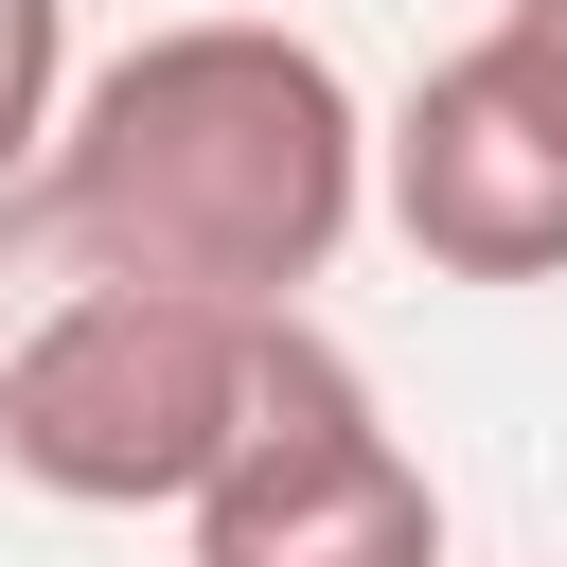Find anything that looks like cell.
Returning <instances> with one entry per match:
<instances>
[{"instance_id": "7a4b0ae2", "label": "cell", "mask_w": 567, "mask_h": 567, "mask_svg": "<svg viewBox=\"0 0 567 567\" xmlns=\"http://www.w3.org/2000/svg\"><path fill=\"white\" fill-rule=\"evenodd\" d=\"M266 319L177 301V284H53L0 354V461L71 514H177L230 461Z\"/></svg>"}, {"instance_id": "6da1fadb", "label": "cell", "mask_w": 567, "mask_h": 567, "mask_svg": "<svg viewBox=\"0 0 567 567\" xmlns=\"http://www.w3.org/2000/svg\"><path fill=\"white\" fill-rule=\"evenodd\" d=\"M372 213V106L284 18H159L71 71V124L0 195V248L53 284H177L230 319H301Z\"/></svg>"}, {"instance_id": "3957f363", "label": "cell", "mask_w": 567, "mask_h": 567, "mask_svg": "<svg viewBox=\"0 0 567 567\" xmlns=\"http://www.w3.org/2000/svg\"><path fill=\"white\" fill-rule=\"evenodd\" d=\"M177 549L195 567H443V478L408 461L390 390L319 319H266L230 461L177 496Z\"/></svg>"}, {"instance_id": "8992f818", "label": "cell", "mask_w": 567, "mask_h": 567, "mask_svg": "<svg viewBox=\"0 0 567 567\" xmlns=\"http://www.w3.org/2000/svg\"><path fill=\"white\" fill-rule=\"evenodd\" d=\"M496 35H514V53L549 71V89H567V0H496Z\"/></svg>"}, {"instance_id": "277c9868", "label": "cell", "mask_w": 567, "mask_h": 567, "mask_svg": "<svg viewBox=\"0 0 567 567\" xmlns=\"http://www.w3.org/2000/svg\"><path fill=\"white\" fill-rule=\"evenodd\" d=\"M372 213L443 284H567V89L478 18L390 124H372Z\"/></svg>"}, {"instance_id": "5b68a950", "label": "cell", "mask_w": 567, "mask_h": 567, "mask_svg": "<svg viewBox=\"0 0 567 567\" xmlns=\"http://www.w3.org/2000/svg\"><path fill=\"white\" fill-rule=\"evenodd\" d=\"M53 124H71V0H0V195L35 177Z\"/></svg>"}]
</instances>
